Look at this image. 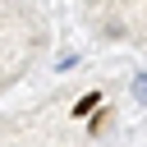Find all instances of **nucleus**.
Here are the masks:
<instances>
[{"mask_svg":"<svg viewBox=\"0 0 147 147\" xmlns=\"http://www.w3.org/2000/svg\"><path fill=\"white\" fill-rule=\"evenodd\" d=\"M96 106H101V92H87V96H83L78 106H69V110H74V115H92Z\"/></svg>","mask_w":147,"mask_h":147,"instance_id":"nucleus-1","label":"nucleus"},{"mask_svg":"<svg viewBox=\"0 0 147 147\" xmlns=\"http://www.w3.org/2000/svg\"><path fill=\"white\" fill-rule=\"evenodd\" d=\"M138 96H142V101H147V83H142V78H138Z\"/></svg>","mask_w":147,"mask_h":147,"instance_id":"nucleus-2","label":"nucleus"}]
</instances>
